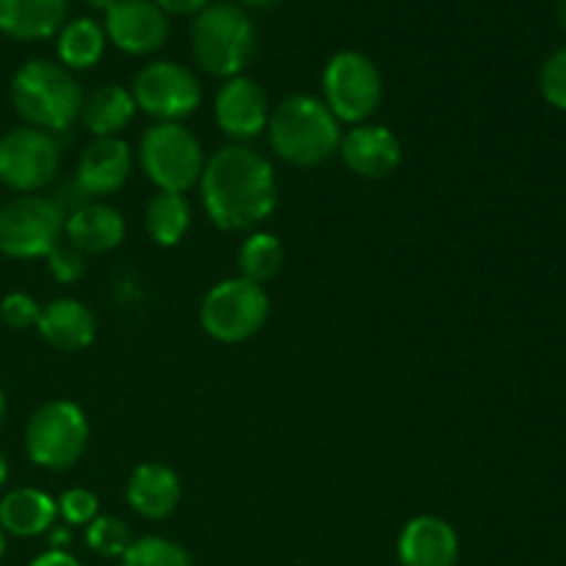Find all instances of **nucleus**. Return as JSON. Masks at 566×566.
Returning <instances> with one entry per match:
<instances>
[{"label": "nucleus", "mask_w": 566, "mask_h": 566, "mask_svg": "<svg viewBox=\"0 0 566 566\" xmlns=\"http://www.w3.org/2000/svg\"><path fill=\"white\" fill-rule=\"evenodd\" d=\"M202 208L227 232L254 230L276 210V171L249 144H227L205 160L199 177Z\"/></svg>", "instance_id": "f257e3e1"}, {"label": "nucleus", "mask_w": 566, "mask_h": 566, "mask_svg": "<svg viewBox=\"0 0 566 566\" xmlns=\"http://www.w3.org/2000/svg\"><path fill=\"white\" fill-rule=\"evenodd\" d=\"M269 144L285 164L310 169L335 158L340 147V122L326 103L313 94H291L271 108Z\"/></svg>", "instance_id": "f03ea898"}, {"label": "nucleus", "mask_w": 566, "mask_h": 566, "mask_svg": "<svg viewBox=\"0 0 566 566\" xmlns=\"http://www.w3.org/2000/svg\"><path fill=\"white\" fill-rule=\"evenodd\" d=\"M11 105L25 119L28 127L50 133L70 130L83 108V88L75 72L59 61L31 59L11 77Z\"/></svg>", "instance_id": "7ed1b4c3"}, {"label": "nucleus", "mask_w": 566, "mask_h": 566, "mask_svg": "<svg viewBox=\"0 0 566 566\" xmlns=\"http://www.w3.org/2000/svg\"><path fill=\"white\" fill-rule=\"evenodd\" d=\"M191 53L208 75L221 81L243 75L258 53V28L249 11L230 0H213L193 17Z\"/></svg>", "instance_id": "20e7f679"}, {"label": "nucleus", "mask_w": 566, "mask_h": 566, "mask_svg": "<svg viewBox=\"0 0 566 566\" xmlns=\"http://www.w3.org/2000/svg\"><path fill=\"white\" fill-rule=\"evenodd\" d=\"M202 142L182 122H155L138 142V164L158 191L188 193L205 169Z\"/></svg>", "instance_id": "39448f33"}, {"label": "nucleus", "mask_w": 566, "mask_h": 566, "mask_svg": "<svg viewBox=\"0 0 566 566\" xmlns=\"http://www.w3.org/2000/svg\"><path fill=\"white\" fill-rule=\"evenodd\" d=\"M88 446V418L75 401H48L25 426V453L36 468L64 473Z\"/></svg>", "instance_id": "423d86ee"}, {"label": "nucleus", "mask_w": 566, "mask_h": 566, "mask_svg": "<svg viewBox=\"0 0 566 566\" xmlns=\"http://www.w3.org/2000/svg\"><path fill=\"white\" fill-rule=\"evenodd\" d=\"M326 108L337 122L346 125H365L379 111L385 97V81L379 66L359 50H340L332 55L321 75Z\"/></svg>", "instance_id": "0eeeda50"}, {"label": "nucleus", "mask_w": 566, "mask_h": 566, "mask_svg": "<svg viewBox=\"0 0 566 566\" xmlns=\"http://www.w3.org/2000/svg\"><path fill=\"white\" fill-rule=\"evenodd\" d=\"M66 213L55 199L22 193L0 205V254L11 260L48 258L64 241Z\"/></svg>", "instance_id": "6e6552de"}, {"label": "nucleus", "mask_w": 566, "mask_h": 566, "mask_svg": "<svg viewBox=\"0 0 566 566\" xmlns=\"http://www.w3.org/2000/svg\"><path fill=\"white\" fill-rule=\"evenodd\" d=\"M269 293L243 276H230L205 293L199 304V324L213 340L243 343L258 335L269 321Z\"/></svg>", "instance_id": "1a4fd4ad"}, {"label": "nucleus", "mask_w": 566, "mask_h": 566, "mask_svg": "<svg viewBox=\"0 0 566 566\" xmlns=\"http://www.w3.org/2000/svg\"><path fill=\"white\" fill-rule=\"evenodd\" d=\"M133 103L155 122H180L202 103L199 77L180 61H149L133 77Z\"/></svg>", "instance_id": "9d476101"}, {"label": "nucleus", "mask_w": 566, "mask_h": 566, "mask_svg": "<svg viewBox=\"0 0 566 566\" xmlns=\"http://www.w3.org/2000/svg\"><path fill=\"white\" fill-rule=\"evenodd\" d=\"M61 147L36 127H14L0 138V182L17 193H36L55 180Z\"/></svg>", "instance_id": "9b49d317"}, {"label": "nucleus", "mask_w": 566, "mask_h": 566, "mask_svg": "<svg viewBox=\"0 0 566 566\" xmlns=\"http://www.w3.org/2000/svg\"><path fill=\"white\" fill-rule=\"evenodd\" d=\"M269 116V94L254 77L235 75L224 81V86L216 92L213 119L219 130L235 144H247L258 138L260 133H265Z\"/></svg>", "instance_id": "f8f14e48"}, {"label": "nucleus", "mask_w": 566, "mask_h": 566, "mask_svg": "<svg viewBox=\"0 0 566 566\" xmlns=\"http://www.w3.org/2000/svg\"><path fill=\"white\" fill-rule=\"evenodd\" d=\"M103 28L108 42L127 55L158 53L169 39V17L153 0H116Z\"/></svg>", "instance_id": "ddd939ff"}, {"label": "nucleus", "mask_w": 566, "mask_h": 566, "mask_svg": "<svg viewBox=\"0 0 566 566\" xmlns=\"http://www.w3.org/2000/svg\"><path fill=\"white\" fill-rule=\"evenodd\" d=\"M337 155L352 175L363 180H385L401 166L403 149L390 127L365 122L343 133Z\"/></svg>", "instance_id": "4468645a"}, {"label": "nucleus", "mask_w": 566, "mask_h": 566, "mask_svg": "<svg viewBox=\"0 0 566 566\" xmlns=\"http://www.w3.org/2000/svg\"><path fill=\"white\" fill-rule=\"evenodd\" d=\"M396 553L401 566H457L462 542L448 520L437 514H418L398 534Z\"/></svg>", "instance_id": "2eb2a0df"}, {"label": "nucleus", "mask_w": 566, "mask_h": 566, "mask_svg": "<svg viewBox=\"0 0 566 566\" xmlns=\"http://www.w3.org/2000/svg\"><path fill=\"white\" fill-rule=\"evenodd\" d=\"M133 149L125 138H94L77 160L75 188L83 197L103 199L122 191L130 180Z\"/></svg>", "instance_id": "dca6fc26"}, {"label": "nucleus", "mask_w": 566, "mask_h": 566, "mask_svg": "<svg viewBox=\"0 0 566 566\" xmlns=\"http://www.w3.org/2000/svg\"><path fill=\"white\" fill-rule=\"evenodd\" d=\"M125 230V219L114 205L103 202V199H88V202L72 208V213H66L64 238L81 254H108L122 247Z\"/></svg>", "instance_id": "f3484780"}, {"label": "nucleus", "mask_w": 566, "mask_h": 566, "mask_svg": "<svg viewBox=\"0 0 566 566\" xmlns=\"http://www.w3.org/2000/svg\"><path fill=\"white\" fill-rule=\"evenodd\" d=\"M127 506L144 520H158L171 517L180 506L182 484L180 475L164 462H142L130 473L125 486Z\"/></svg>", "instance_id": "a211bd4d"}, {"label": "nucleus", "mask_w": 566, "mask_h": 566, "mask_svg": "<svg viewBox=\"0 0 566 566\" xmlns=\"http://www.w3.org/2000/svg\"><path fill=\"white\" fill-rule=\"evenodd\" d=\"M36 329L48 346L72 354L92 346L94 337H97V318H94L86 304L64 296L44 304L42 313H39Z\"/></svg>", "instance_id": "6ab92c4d"}, {"label": "nucleus", "mask_w": 566, "mask_h": 566, "mask_svg": "<svg viewBox=\"0 0 566 566\" xmlns=\"http://www.w3.org/2000/svg\"><path fill=\"white\" fill-rule=\"evenodd\" d=\"M70 14V0H0V33L14 42L55 36Z\"/></svg>", "instance_id": "aec40b11"}, {"label": "nucleus", "mask_w": 566, "mask_h": 566, "mask_svg": "<svg viewBox=\"0 0 566 566\" xmlns=\"http://www.w3.org/2000/svg\"><path fill=\"white\" fill-rule=\"evenodd\" d=\"M59 506L36 486H17L0 501V528L20 539H33L53 528Z\"/></svg>", "instance_id": "412c9836"}, {"label": "nucleus", "mask_w": 566, "mask_h": 566, "mask_svg": "<svg viewBox=\"0 0 566 566\" xmlns=\"http://www.w3.org/2000/svg\"><path fill=\"white\" fill-rule=\"evenodd\" d=\"M136 103H133L130 88L119 83L94 88L92 94L83 97V108L77 122L92 133L94 138H114L125 130L136 116Z\"/></svg>", "instance_id": "4be33fe9"}, {"label": "nucleus", "mask_w": 566, "mask_h": 566, "mask_svg": "<svg viewBox=\"0 0 566 566\" xmlns=\"http://www.w3.org/2000/svg\"><path fill=\"white\" fill-rule=\"evenodd\" d=\"M108 48V36H105L103 22L94 17H75L61 25L55 33V53H59V64L66 66L70 72L92 70L99 64Z\"/></svg>", "instance_id": "5701e85b"}, {"label": "nucleus", "mask_w": 566, "mask_h": 566, "mask_svg": "<svg viewBox=\"0 0 566 566\" xmlns=\"http://www.w3.org/2000/svg\"><path fill=\"white\" fill-rule=\"evenodd\" d=\"M144 227L158 247H177L191 227V202L186 193H155L144 213Z\"/></svg>", "instance_id": "b1692460"}, {"label": "nucleus", "mask_w": 566, "mask_h": 566, "mask_svg": "<svg viewBox=\"0 0 566 566\" xmlns=\"http://www.w3.org/2000/svg\"><path fill=\"white\" fill-rule=\"evenodd\" d=\"M282 265H285V247H282V241L274 232L254 230L238 249V271H241L238 276L260 287L265 282L276 280Z\"/></svg>", "instance_id": "393cba45"}, {"label": "nucleus", "mask_w": 566, "mask_h": 566, "mask_svg": "<svg viewBox=\"0 0 566 566\" xmlns=\"http://www.w3.org/2000/svg\"><path fill=\"white\" fill-rule=\"evenodd\" d=\"M119 566H193L191 556L180 542H171L166 536H142L133 539Z\"/></svg>", "instance_id": "a878e982"}, {"label": "nucleus", "mask_w": 566, "mask_h": 566, "mask_svg": "<svg viewBox=\"0 0 566 566\" xmlns=\"http://www.w3.org/2000/svg\"><path fill=\"white\" fill-rule=\"evenodd\" d=\"M86 545L88 551L97 553L103 558H122L127 547L133 545V534L127 528L125 520L111 517V514H99L97 520L86 525Z\"/></svg>", "instance_id": "bb28decb"}, {"label": "nucleus", "mask_w": 566, "mask_h": 566, "mask_svg": "<svg viewBox=\"0 0 566 566\" xmlns=\"http://www.w3.org/2000/svg\"><path fill=\"white\" fill-rule=\"evenodd\" d=\"M59 514L64 517L66 525H77V528H86L92 520L99 517V501L92 490L86 486H72L64 495L55 501Z\"/></svg>", "instance_id": "cd10ccee"}, {"label": "nucleus", "mask_w": 566, "mask_h": 566, "mask_svg": "<svg viewBox=\"0 0 566 566\" xmlns=\"http://www.w3.org/2000/svg\"><path fill=\"white\" fill-rule=\"evenodd\" d=\"M539 92L553 108L566 111V44L553 50L539 70Z\"/></svg>", "instance_id": "c85d7f7f"}, {"label": "nucleus", "mask_w": 566, "mask_h": 566, "mask_svg": "<svg viewBox=\"0 0 566 566\" xmlns=\"http://www.w3.org/2000/svg\"><path fill=\"white\" fill-rule=\"evenodd\" d=\"M48 269L55 282H61V285H75V282L86 274V254H81L75 247H70V243H59V247L48 254Z\"/></svg>", "instance_id": "c756f323"}, {"label": "nucleus", "mask_w": 566, "mask_h": 566, "mask_svg": "<svg viewBox=\"0 0 566 566\" xmlns=\"http://www.w3.org/2000/svg\"><path fill=\"white\" fill-rule=\"evenodd\" d=\"M39 313H42V307H39L36 298L28 296V293H9V296L0 302V318H3V324L11 326V329H31V326H36Z\"/></svg>", "instance_id": "7c9ffc66"}, {"label": "nucleus", "mask_w": 566, "mask_h": 566, "mask_svg": "<svg viewBox=\"0 0 566 566\" xmlns=\"http://www.w3.org/2000/svg\"><path fill=\"white\" fill-rule=\"evenodd\" d=\"M166 17L175 14V17H197L199 11L208 9L213 0H153Z\"/></svg>", "instance_id": "2f4dec72"}, {"label": "nucleus", "mask_w": 566, "mask_h": 566, "mask_svg": "<svg viewBox=\"0 0 566 566\" xmlns=\"http://www.w3.org/2000/svg\"><path fill=\"white\" fill-rule=\"evenodd\" d=\"M28 566H83V564L77 562L70 551H64V547H50L48 553L36 556Z\"/></svg>", "instance_id": "473e14b6"}, {"label": "nucleus", "mask_w": 566, "mask_h": 566, "mask_svg": "<svg viewBox=\"0 0 566 566\" xmlns=\"http://www.w3.org/2000/svg\"><path fill=\"white\" fill-rule=\"evenodd\" d=\"M238 6H241V9H252V11H271V9H276V6L282 3V0H235Z\"/></svg>", "instance_id": "72a5a7b5"}, {"label": "nucleus", "mask_w": 566, "mask_h": 566, "mask_svg": "<svg viewBox=\"0 0 566 566\" xmlns=\"http://www.w3.org/2000/svg\"><path fill=\"white\" fill-rule=\"evenodd\" d=\"M81 3L86 6V9H92V11H103V14H105V11H108L111 6L116 3V0H81Z\"/></svg>", "instance_id": "f704fd0d"}, {"label": "nucleus", "mask_w": 566, "mask_h": 566, "mask_svg": "<svg viewBox=\"0 0 566 566\" xmlns=\"http://www.w3.org/2000/svg\"><path fill=\"white\" fill-rule=\"evenodd\" d=\"M6 481H9V462H6V457L0 453V490L6 486Z\"/></svg>", "instance_id": "c9c22d12"}, {"label": "nucleus", "mask_w": 566, "mask_h": 566, "mask_svg": "<svg viewBox=\"0 0 566 566\" xmlns=\"http://www.w3.org/2000/svg\"><path fill=\"white\" fill-rule=\"evenodd\" d=\"M558 22H562L566 31V0H558Z\"/></svg>", "instance_id": "e433bc0d"}, {"label": "nucleus", "mask_w": 566, "mask_h": 566, "mask_svg": "<svg viewBox=\"0 0 566 566\" xmlns=\"http://www.w3.org/2000/svg\"><path fill=\"white\" fill-rule=\"evenodd\" d=\"M6 418V396H3V387H0V426H3Z\"/></svg>", "instance_id": "4c0bfd02"}, {"label": "nucleus", "mask_w": 566, "mask_h": 566, "mask_svg": "<svg viewBox=\"0 0 566 566\" xmlns=\"http://www.w3.org/2000/svg\"><path fill=\"white\" fill-rule=\"evenodd\" d=\"M3 556H6V531L0 528V562H3Z\"/></svg>", "instance_id": "58836bf2"}]
</instances>
